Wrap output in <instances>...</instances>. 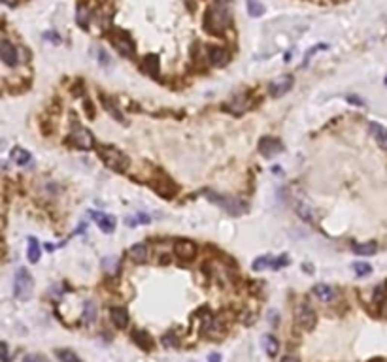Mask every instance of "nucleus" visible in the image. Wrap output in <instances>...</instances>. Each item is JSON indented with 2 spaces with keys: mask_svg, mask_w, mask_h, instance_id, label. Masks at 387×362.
<instances>
[{
  "mask_svg": "<svg viewBox=\"0 0 387 362\" xmlns=\"http://www.w3.org/2000/svg\"><path fill=\"white\" fill-rule=\"evenodd\" d=\"M293 85H295L293 76H282L280 79H276L268 85V93H270L272 98H282L283 94H287L293 89Z\"/></svg>",
  "mask_w": 387,
  "mask_h": 362,
  "instance_id": "obj_8",
  "label": "nucleus"
},
{
  "mask_svg": "<svg viewBox=\"0 0 387 362\" xmlns=\"http://www.w3.org/2000/svg\"><path fill=\"white\" fill-rule=\"evenodd\" d=\"M312 293H314V296H316L319 302H333L336 298V291L331 287V285H325V283H319V285H316L314 289H312Z\"/></svg>",
  "mask_w": 387,
  "mask_h": 362,
  "instance_id": "obj_14",
  "label": "nucleus"
},
{
  "mask_svg": "<svg viewBox=\"0 0 387 362\" xmlns=\"http://www.w3.org/2000/svg\"><path fill=\"white\" fill-rule=\"evenodd\" d=\"M112 42H113V46L117 47V51L125 55V57H132L134 51H136V47H134V42L130 40V36L127 34V32H117V34L112 36Z\"/></svg>",
  "mask_w": 387,
  "mask_h": 362,
  "instance_id": "obj_10",
  "label": "nucleus"
},
{
  "mask_svg": "<svg viewBox=\"0 0 387 362\" xmlns=\"http://www.w3.org/2000/svg\"><path fill=\"white\" fill-rule=\"evenodd\" d=\"M23 362H49L46 357H42V355H27Z\"/></svg>",
  "mask_w": 387,
  "mask_h": 362,
  "instance_id": "obj_34",
  "label": "nucleus"
},
{
  "mask_svg": "<svg viewBox=\"0 0 387 362\" xmlns=\"http://www.w3.org/2000/svg\"><path fill=\"white\" fill-rule=\"evenodd\" d=\"M102 266H104V270L108 274H115L117 272V259L115 257H106Z\"/></svg>",
  "mask_w": 387,
  "mask_h": 362,
  "instance_id": "obj_32",
  "label": "nucleus"
},
{
  "mask_svg": "<svg viewBox=\"0 0 387 362\" xmlns=\"http://www.w3.org/2000/svg\"><path fill=\"white\" fill-rule=\"evenodd\" d=\"M0 57H2V61H4L6 66H16L19 61L16 46L12 42H8V40H2V44H0Z\"/></svg>",
  "mask_w": 387,
  "mask_h": 362,
  "instance_id": "obj_12",
  "label": "nucleus"
},
{
  "mask_svg": "<svg viewBox=\"0 0 387 362\" xmlns=\"http://www.w3.org/2000/svg\"><path fill=\"white\" fill-rule=\"evenodd\" d=\"M110 317H112L113 325L117 328H127V325H129V313H127L125 308H112Z\"/></svg>",
  "mask_w": 387,
  "mask_h": 362,
  "instance_id": "obj_15",
  "label": "nucleus"
},
{
  "mask_svg": "<svg viewBox=\"0 0 387 362\" xmlns=\"http://www.w3.org/2000/svg\"><path fill=\"white\" fill-rule=\"evenodd\" d=\"M162 344L164 345H176V338H174V334L170 332L168 336H164V338H162Z\"/></svg>",
  "mask_w": 387,
  "mask_h": 362,
  "instance_id": "obj_38",
  "label": "nucleus"
},
{
  "mask_svg": "<svg viewBox=\"0 0 387 362\" xmlns=\"http://www.w3.org/2000/svg\"><path fill=\"white\" fill-rule=\"evenodd\" d=\"M174 253H176V257L179 260L189 262V260H193L194 255H196V245L189 240H179V241H176V245H174Z\"/></svg>",
  "mask_w": 387,
  "mask_h": 362,
  "instance_id": "obj_11",
  "label": "nucleus"
},
{
  "mask_svg": "<svg viewBox=\"0 0 387 362\" xmlns=\"http://www.w3.org/2000/svg\"><path fill=\"white\" fill-rule=\"evenodd\" d=\"M280 362H299V359H297V357H293V355H285V357H283Z\"/></svg>",
  "mask_w": 387,
  "mask_h": 362,
  "instance_id": "obj_40",
  "label": "nucleus"
},
{
  "mask_svg": "<svg viewBox=\"0 0 387 362\" xmlns=\"http://www.w3.org/2000/svg\"><path fill=\"white\" fill-rule=\"evenodd\" d=\"M353 272L357 277H367L372 274V266L369 262H353Z\"/></svg>",
  "mask_w": 387,
  "mask_h": 362,
  "instance_id": "obj_29",
  "label": "nucleus"
},
{
  "mask_svg": "<svg viewBox=\"0 0 387 362\" xmlns=\"http://www.w3.org/2000/svg\"><path fill=\"white\" fill-rule=\"evenodd\" d=\"M89 19H91V14L85 6H80L78 12H76V23L81 27V29H89Z\"/></svg>",
  "mask_w": 387,
  "mask_h": 362,
  "instance_id": "obj_28",
  "label": "nucleus"
},
{
  "mask_svg": "<svg viewBox=\"0 0 387 362\" xmlns=\"http://www.w3.org/2000/svg\"><path fill=\"white\" fill-rule=\"evenodd\" d=\"M100 100H102V104H104V110H108V111H110V115H112L113 119H117L119 123H121V121H125L123 113H121V110H117V106H115V102H113V100L106 98L104 94L100 96Z\"/></svg>",
  "mask_w": 387,
  "mask_h": 362,
  "instance_id": "obj_23",
  "label": "nucleus"
},
{
  "mask_svg": "<svg viewBox=\"0 0 387 362\" xmlns=\"http://www.w3.org/2000/svg\"><path fill=\"white\" fill-rule=\"evenodd\" d=\"M285 264H289L287 255H280V257L263 255V257H259V259L253 262V270H255V272H261L264 268H274V270H278V268H282Z\"/></svg>",
  "mask_w": 387,
  "mask_h": 362,
  "instance_id": "obj_7",
  "label": "nucleus"
},
{
  "mask_svg": "<svg viewBox=\"0 0 387 362\" xmlns=\"http://www.w3.org/2000/svg\"><path fill=\"white\" fill-rule=\"evenodd\" d=\"M327 47H329V46H327V44H319V46H316V47H314V49H310V51L306 53V59H304V66H306V64H308V61H310V57H312V55H314V53H316L317 49H327Z\"/></svg>",
  "mask_w": 387,
  "mask_h": 362,
  "instance_id": "obj_35",
  "label": "nucleus"
},
{
  "mask_svg": "<svg viewBox=\"0 0 387 362\" xmlns=\"http://www.w3.org/2000/svg\"><path fill=\"white\" fill-rule=\"evenodd\" d=\"M247 12L251 17H261L264 14V6L257 0H247Z\"/></svg>",
  "mask_w": 387,
  "mask_h": 362,
  "instance_id": "obj_30",
  "label": "nucleus"
},
{
  "mask_svg": "<svg viewBox=\"0 0 387 362\" xmlns=\"http://www.w3.org/2000/svg\"><path fill=\"white\" fill-rule=\"evenodd\" d=\"M263 347H264V353L268 355V357H276L278 355V351H280V344H278V340L274 338V336H263Z\"/></svg>",
  "mask_w": 387,
  "mask_h": 362,
  "instance_id": "obj_20",
  "label": "nucleus"
},
{
  "mask_svg": "<svg viewBox=\"0 0 387 362\" xmlns=\"http://www.w3.org/2000/svg\"><path fill=\"white\" fill-rule=\"evenodd\" d=\"M70 142L78 147V149H83V151H87V149H93L95 147V134L87 130V128H83V126H76L74 130H72L70 134Z\"/></svg>",
  "mask_w": 387,
  "mask_h": 362,
  "instance_id": "obj_6",
  "label": "nucleus"
},
{
  "mask_svg": "<svg viewBox=\"0 0 387 362\" xmlns=\"http://www.w3.org/2000/svg\"><path fill=\"white\" fill-rule=\"evenodd\" d=\"M283 151V145L280 140L270 138V136H264L259 142V153L264 157V158H272V157L280 155Z\"/></svg>",
  "mask_w": 387,
  "mask_h": 362,
  "instance_id": "obj_9",
  "label": "nucleus"
},
{
  "mask_svg": "<svg viewBox=\"0 0 387 362\" xmlns=\"http://www.w3.org/2000/svg\"><path fill=\"white\" fill-rule=\"evenodd\" d=\"M348 100H350V102H353V104H357V106H363V100H361V98H357V96H348Z\"/></svg>",
  "mask_w": 387,
  "mask_h": 362,
  "instance_id": "obj_42",
  "label": "nucleus"
},
{
  "mask_svg": "<svg viewBox=\"0 0 387 362\" xmlns=\"http://www.w3.org/2000/svg\"><path fill=\"white\" fill-rule=\"evenodd\" d=\"M98 155L100 158L104 160V164L108 168H112V170H115V172H125L127 168H129V157L121 153L119 149H115V147H112V145H102L100 149H98Z\"/></svg>",
  "mask_w": 387,
  "mask_h": 362,
  "instance_id": "obj_3",
  "label": "nucleus"
},
{
  "mask_svg": "<svg viewBox=\"0 0 387 362\" xmlns=\"http://www.w3.org/2000/svg\"><path fill=\"white\" fill-rule=\"evenodd\" d=\"M295 321H297V327L302 328V330H312L317 323V315L312 304L308 300H300L295 308Z\"/></svg>",
  "mask_w": 387,
  "mask_h": 362,
  "instance_id": "obj_5",
  "label": "nucleus"
},
{
  "mask_svg": "<svg viewBox=\"0 0 387 362\" xmlns=\"http://www.w3.org/2000/svg\"><path fill=\"white\" fill-rule=\"evenodd\" d=\"M100 64L104 66V64H110V57H108V53L100 51Z\"/></svg>",
  "mask_w": 387,
  "mask_h": 362,
  "instance_id": "obj_39",
  "label": "nucleus"
},
{
  "mask_svg": "<svg viewBox=\"0 0 387 362\" xmlns=\"http://www.w3.org/2000/svg\"><path fill=\"white\" fill-rule=\"evenodd\" d=\"M386 294H387L386 285H380V287H378V289H376V293H374V300H376V302H384V298H386Z\"/></svg>",
  "mask_w": 387,
  "mask_h": 362,
  "instance_id": "obj_33",
  "label": "nucleus"
},
{
  "mask_svg": "<svg viewBox=\"0 0 387 362\" xmlns=\"http://www.w3.org/2000/svg\"><path fill=\"white\" fill-rule=\"evenodd\" d=\"M227 110H229L230 113H234V115H240V113H244L247 110V100L246 98H242V96H238V98H234L232 102L227 104Z\"/></svg>",
  "mask_w": 387,
  "mask_h": 362,
  "instance_id": "obj_26",
  "label": "nucleus"
},
{
  "mask_svg": "<svg viewBox=\"0 0 387 362\" xmlns=\"http://www.w3.org/2000/svg\"><path fill=\"white\" fill-rule=\"evenodd\" d=\"M57 357H59V361L61 362H81V359H80L74 351H70V349H59V351H57Z\"/></svg>",
  "mask_w": 387,
  "mask_h": 362,
  "instance_id": "obj_31",
  "label": "nucleus"
},
{
  "mask_svg": "<svg viewBox=\"0 0 387 362\" xmlns=\"http://www.w3.org/2000/svg\"><path fill=\"white\" fill-rule=\"evenodd\" d=\"M229 61V55L223 47H211L210 49V63L213 66H225Z\"/></svg>",
  "mask_w": 387,
  "mask_h": 362,
  "instance_id": "obj_17",
  "label": "nucleus"
},
{
  "mask_svg": "<svg viewBox=\"0 0 387 362\" xmlns=\"http://www.w3.org/2000/svg\"><path fill=\"white\" fill-rule=\"evenodd\" d=\"M144 68L151 76H159V57L157 55H147L144 61Z\"/></svg>",
  "mask_w": 387,
  "mask_h": 362,
  "instance_id": "obj_27",
  "label": "nucleus"
},
{
  "mask_svg": "<svg viewBox=\"0 0 387 362\" xmlns=\"http://www.w3.org/2000/svg\"><path fill=\"white\" fill-rule=\"evenodd\" d=\"M12 158L16 160V164H19V166H27V164H31V160H32L31 153L25 151L23 147H16V149L12 151Z\"/></svg>",
  "mask_w": 387,
  "mask_h": 362,
  "instance_id": "obj_22",
  "label": "nucleus"
},
{
  "mask_svg": "<svg viewBox=\"0 0 387 362\" xmlns=\"http://www.w3.org/2000/svg\"><path fill=\"white\" fill-rule=\"evenodd\" d=\"M232 21L230 16V6L225 0H217L210 10H208V17H206V27L210 29V32H223Z\"/></svg>",
  "mask_w": 387,
  "mask_h": 362,
  "instance_id": "obj_1",
  "label": "nucleus"
},
{
  "mask_svg": "<svg viewBox=\"0 0 387 362\" xmlns=\"http://www.w3.org/2000/svg\"><path fill=\"white\" fill-rule=\"evenodd\" d=\"M147 221H149V217H147V215H138V217H134V219H129V224H138V223H147Z\"/></svg>",
  "mask_w": 387,
  "mask_h": 362,
  "instance_id": "obj_37",
  "label": "nucleus"
},
{
  "mask_svg": "<svg viewBox=\"0 0 387 362\" xmlns=\"http://www.w3.org/2000/svg\"><path fill=\"white\" fill-rule=\"evenodd\" d=\"M97 321V304L95 302H85L83 306V323L85 325H93Z\"/></svg>",
  "mask_w": 387,
  "mask_h": 362,
  "instance_id": "obj_25",
  "label": "nucleus"
},
{
  "mask_svg": "<svg viewBox=\"0 0 387 362\" xmlns=\"http://www.w3.org/2000/svg\"><path fill=\"white\" fill-rule=\"evenodd\" d=\"M208 200L213 202L215 206H219L223 211H227L230 215H242L247 211V204L240 198H234V196H225V194H219V192H208Z\"/></svg>",
  "mask_w": 387,
  "mask_h": 362,
  "instance_id": "obj_2",
  "label": "nucleus"
},
{
  "mask_svg": "<svg viewBox=\"0 0 387 362\" xmlns=\"http://www.w3.org/2000/svg\"><path fill=\"white\" fill-rule=\"evenodd\" d=\"M353 251L357 255H374L378 251L376 241H363V243H353Z\"/></svg>",
  "mask_w": 387,
  "mask_h": 362,
  "instance_id": "obj_21",
  "label": "nucleus"
},
{
  "mask_svg": "<svg viewBox=\"0 0 387 362\" xmlns=\"http://www.w3.org/2000/svg\"><path fill=\"white\" fill-rule=\"evenodd\" d=\"M129 255H130V259L134 260L136 264H142V262L147 260V247H145L144 243H136V245L130 247Z\"/></svg>",
  "mask_w": 387,
  "mask_h": 362,
  "instance_id": "obj_19",
  "label": "nucleus"
},
{
  "mask_svg": "<svg viewBox=\"0 0 387 362\" xmlns=\"http://www.w3.org/2000/svg\"><path fill=\"white\" fill-rule=\"evenodd\" d=\"M369 130H370V134L374 136V140L378 142V145L387 151V128L380 126V125H376V123H372V125L369 126Z\"/></svg>",
  "mask_w": 387,
  "mask_h": 362,
  "instance_id": "obj_16",
  "label": "nucleus"
},
{
  "mask_svg": "<svg viewBox=\"0 0 387 362\" xmlns=\"http://www.w3.org/2000/svg\"><path fill=\"white\" fill-rule=\"evenodd\" d=\"M208 361L210 362H221V355H219V353H211Z\"/></svg>",
  "mask_w": 387,
  "mask_h": 362,
  "instance_id": "obj_41",
  "label": "nucleus"
},
{
  "mask_svg": "<svg viewBox=\"0 0 387 362\" xmlns=\"http://www.w3.org/2000/svg\"><path fill=\"white\" fill-rule=\"evenodd\" d=\"M32 287H34V279L29 274V270L19 268L14 277V296L17 300H27L32 294Z\"/></svg>",
  "mask_w": 387,
  "mask_h": 362,
  "instance_id": "obj_4",
  "label": "nucleus"
},
{
  "mask_svg": "<svg viewBox=\"0 0 387 362\" xmlns=\"http://www.w3.org/2000/svg\"><path fill=\"white\" fill-rule=\"evenodd\" d=\"M384 83H386V85H387V76H386V79H384Z\"/></svg>",
  "mask_w": 387,
  "mask_h": 362,
  "instance_id": "obj_43",
  "label": "nucleus"
},
{
  "mask_svg": "<svg viewBox=\"0 0 387 362\" xmlns=\"http://www.w3.org/2000/svg\"><path fill=\"white\" fill-rule=\"evenodd\" d=\"M91 217L97 221V224L100 226V230L106 232V234H112L113 230H115V217H112V215H106V213H100V211H91Z\"/></svg>",
  "mask_w": 387,
  "mask_h": 362,
  "instance_id": "obj_13",
  "label": "nucleus"
},
{
  "mask_svg": "<svg viewBox=\"0 0 387 362\" xmlns=\"http://www.w3.org/2000/svg\"><path fill=\"white\" fill-rule=\"evenodd\" d=\"M132 340L136 342L138 347H142L144 351H149L151 347H153V340H151V336L147 334V332H144V330H134V334H132Z\"/></svg>",
  "mask_w": 387,
  "mask_h": 362,
  "instance_id": "obj_18",
  "label": "nucleus"
},
{
  "mask_svg": "<svg viewBox=\"0 0 387 362\" xmlns=\"http://www.w3.org/2000/svg\"><path fill=\"white\" fill-rule=\"evenodd\" d=\"M0 351H2V362H10V351H8V344L6 342L0 344Z\"/></svg>",
  "mask_w": 387,
  "mask_h": 362,
  "instance_id": "obj_36",
  "label": "nucleus"
},
{
  "mask_svg": "<svg viewBox=\"0 0 387 362\" xmlns=\"http://www.w3.org/2000/svg\"><path fill=\"white\" fill-rule=\"evenodd\" d=\"M27 255H29V260L34 264L40 260V255H42V249H40V243L36 238H29V247H27Z\"/></svg>",
  "mask_w": 387,
  "mask_h": 362,
  "instance_id": "obj_24",
  "label": "nucleus"
}]
</instances>
